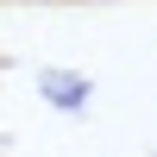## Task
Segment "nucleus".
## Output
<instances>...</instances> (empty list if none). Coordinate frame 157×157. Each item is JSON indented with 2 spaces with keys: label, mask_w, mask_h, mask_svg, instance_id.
<instances>
[{
  "label": "nucleus",
  "mask_w": 157,
  "mask_h": 157,
  "mask_svg": "<svg viewBox=\"0 0 157 157\" xmlns=\"http://www.w3.org/2000/svg\"><path fill=\"white\" fill-rule=\"evenodd\" d=\"M38 94H44L57 113H75L88 94H94V82H88V75H75V69H44V75H38Z\"/></svg>",
  "instance_id": "nucleus-1"
}]
</instances>
